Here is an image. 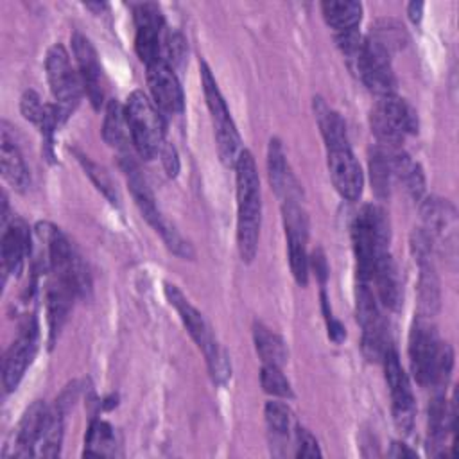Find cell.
Listing matches in <instances>:
<instances>
[{
	"mask_svg": "<svg viewBox=\"0 0 459 459\" xmlns=\"http://www.w3.org/2000/svg\"><path fill=\"white\" fill-rule=\"evenodd\" d=\"M283 226L289 247V264L298 285L305 287L308 281V255H307V237H308V219L299 203H283Z\"/></svg>",
	"mask_w": 459,
	"mask_h": 459,
	"instance_id": "cell-13",
	"label": "cell"
},
{
	"mask_svg": "<svg viewBox=\"0 0 459 459\" xmlns=\"http://www.w3.org/2000/svg\"><path fill=\"white\" fill-rule=\"evenodd\" d=\"M0 161H2V176L5 178V181L20 192L25 190L29 186V172L16 143L9 138L7 129H2Z\"/></svg>",
	"mask_w": 459,
	"mask_h": 459,
	"instance_id": "cell-27",
	"label": "cell"
},
{
	"mask_svg": "<svg viewBox=\"0 0 459 459\" xmlns=\"http://www.w3.org/2000/svg\"><path fill=\"white\" fill-rule=\"evenodd\" d=\"M115 452V432L100 420H93L86 432L84 457H104Z\"/></svg>",
	"mask_w": 459,
	"mask_h": 459,
	"instance_id": "cell-32",
	"label": "cell"
},
{
	"mask_svg": "<svg viewBox=\"0 0 459 459\" xmlns=\"http://www.w3.org/2000/svg\"><path fill=\"white\" fill-rule=\"evenodd\" d=\"M160 156H161V163L167 170V174L170 178H176L178 172H179V158H178V152L176 149L170 145V143H163L161 149H160Z\"/></svg>",
	"mask_w": 459,
	"mask_h": 459,
	"instance_id": "cell-41",
	"label": "cell"
},
{
	"mask_svg": "<svg viewBox=\"0 0 459 459\" xmlns=\"http://www.w3.org/2000/svg\"><path fill=\"white\" fill-rule=\"evenodd\" d=\"M199 68H201V82H203L206 106H208L212 124H213L219 158L226 167H235L237 158L242 152L238 131H237L233 118L230 115V109L221 95L217 81L212 75V70L208 68V65L204 61H201Z\"/></svg>",
	"mask_w": 459,
	"mask_h": 459,
	"instance_id": "cell-7",
	"label": "cell"
},
{
	"mask_svg": "<svg viewBox=\"0 0 459 459\" xmlns=\"http://www.w3.org/2000/svg\"><path fill=\"white\" fill-rule=\"evenodd\" d=\"M186 54V41L179 32H169L163 38V45H161V59L167 61L172 68L176 65H179L183 61Z\"/></svg>",
	"mask_w": 459,
	"mask_h": 459,
	"instance_id": "cell-38",
	"label": "cell"
},
{
	"mask_svg": "<svg viewBox=\"0 0 459 459\" xmlns=\"http://www.w3.org/2000/svg\"><path fill=\"white\" fill-rule=\"evenodd\" d=\"M86 7H88V9H99V11H102L106 5H104V4H86Z\"/></svg>",
	"mask_w": 459,
	"mask_h": 459,
	"instance_id": "cell-44",
	"label": "cell"
},
{
	"mask_svg": "<svg viewBox=\"0 0 459 459\" xmlns=\"http://www.w3.org/2000/svg\"><path fill=\"white\" fill-rule=\"evenodd\" d=\"M147 82L152 102L161 113L178 115L183 111V90L174 74V68L167 61L158 59L147 65Z\"/></svg>",
	"mask_w": 459,
	"mask_h": 459,
	"instance_id": "cell-16",
	"label": "cell"
},
{
	"mask_svg": "<svg viewBox=\"0 0 459 459\" xmlns=\"http://www.w3.org/2000/svg\"><path fill=\"white\" fill-rule=\"evenodd\" d=\"M369 38L382 45L389 54L403 48L407 43V34L403 27L394 20H378L371 29Z\"/></svg>",
	"mask_w": 459,
	"mask_h": 459,
	"instance_id": "cell-34",
	"label": "cell"
},
{
	"mask_svg": "<svg viewBox=\"0 0 459 459\" xmlns=\"http://www.w3.org/2000/svg\"><path fill=\"white\" fill-rule=\"evenodd\" d=\"M371 280L375 281L380 303L389 310H396L402 303V283L396 264L389 251L378 256Z\"/></svg>",
	"mask_w": 459,
	"mask_h": 459,
	"instance_id": "cell-24",
	"label": "cell"
},
{
	"mask_svg": "<svg viewBox=\"0 0 459 459\" xmlns=\"http://www.w3.org/2000/svg\"><path fill=\"white\" fill-rule=\"evenodd\" d=\"M296 441H298V452L296 455L298 457H319L321 455V450H319V445L316 441V437L303 427H298L296 430Z\"/></svg>",
	"mask_w": 459,
	"mask_h": 459,
	"instance_id": "cell-40",
	"label": "cell"
},
{
	"mask_svg": "<svg viewBox=\"0 0 459 459\" xmlns=\"http://www.w3.org/2000/svg\"><path fill=\"white\" fill-rule=\"evenodd\" d=\"M421 219L423 230L430 237L434 247L441 246L445 251L455 249V233H457V215L455 208L439 197H429L421 203Z\"/></svg>",
	"mask_w": 459,
	"mask_h": 459,
	"instance_id": "cell-17",
	"label": "cell"
},
{
	"mask_svg": "<svg viewBox=\"0 0 459 459\" xmlns=\"http://www.w3.org/2000/svg\"><path fill=\"white\" fill-rule=\"evenodd\" d=\"M439 346L437 330L430 317L418 316L409 333V360L411 371L420 385H432Z\"/></svg>",
	"mask_w": 459,
	"mask_h": 459,
	"instance_id": "cell-9",
	"label": "cell"
},
{
	"mask_svg": "<svg viewBox=\"0 0 459 459\" xmlns=\"http://www.w3.org/2000/svg\"><path fill=\"white\" fill-rule=\"evenodd\" d=\"M448 420H452V416H448L445 394L437 393L429 407V434L432 441H441L445 437V427Z\"/></svg>",
	"mask_w": 459,
	"mask_h": 459,
	"instance_id": "cell-36",
	"label": "cell"
},
{
	"mask_svg": "<svg viewBox=\"0 0 459 459\" xmlns=\"http://www.w3.org/2000/svg\"><path fill=\"white\" fill-rule=\"evenodd\" d=\"M102 136L108 145L126 151L129 142V127L126 122V111L118 100L111 99L106 106L104 124H102Z\"/></svg>",
	"mask_w": 459,
	"mask_h": 459,
	"instance_id": "cell-29",
	"label": "cell"
},
{
	"mask_svg": "<svg viewBox=\"0 0 459 459\" xmlns=\"http://www.w3.org/2000/svg\"><path fill=\"white\" fill-rule=\"evenodd\" d=\"M385 380L391 393V407H393V420L400 432L409 434L414 425V396L409 384V378L398 360V353L389 346L382 357Z\"/></svg>",
	"mask_w": 459,
	"mask_h": 459,
	"instance_id": "cell-11",
	"label": "cell"
},
{
	"mask_svg": "<svg viewBox=\"0 0 459 459\" xmlns=\"http://www.w3.org/2000/svg\"><path fill=\"white\" fill-rule=\"evenodd\" d=\"M314 115L323 134V140L326 143V149L350 145L342 117L335 109H332L321 97H314Z\"/></svg>",
	"mask_w": 459,
	"mask_h": 459,
	"instance_id": "cell-25",
	"label": "cell"
},
{
	"mask_svg": "<svg viewBox=\"0 0 459 459\" xmlns=\"http://www.w3.org/2000/svg\"><path fill=\"white\" fill-rule=\"evenodd\" d=\"M133 13L136 25L134 50L147 66L149 63L161 59L163 16L156 4H138Z\"/></svg>",
	"mask_w": 459,
	"mask_h": 459,
	"instance_id": "cell-15",
	"label": "cell"
},
{
	"mask_svg": "<svg viewBox=\"0 0 459 459\" xmlns=\"http://www.w3.org/2000/svg\"><path fill=\"white\" fill-rule=\"evenodd\" d=\"M351 240L359 281L368 283L378 256L387 253L389 247V219L385 212L377 204L362 206L351 224Z\"/></svg>",
	"mask_w": 459,
	"mask_h": 459,
	"instance_id": "cell-3",
	"label": "cell"
},
{
	"mask_svg": "<svg viewBox=\"0 0 459 459\" xmlns=\"http://www.w3.org/2000/svg\"><path fill=\"white\" fill-rule=\"evenodd\" d=\"M407 13H409V18L418 23L421 20V14H423V4L421 2H411L409 7H407Z\"/></svg>",
	"mask_w": 459,
	"mask_h": 459,
	"instance_id": "cell-43",
	"label": "cell"
},
{
	"mask_svg": "<svg viewBox=\"0 0 459 459\" xmlns=\"http://www.w3.org/2000/svg\"><path fill=\"white\" fill-rule=\"evenodd\" d=\"M122 167L126 170V176H127V185H129V190L133 194V199L138 206V210L142 212L143 219L156 230V233L161 235L163 242L167 244V247L181 256V258H192L194 256V249L192 246L188 244V240H185L181 237V233L161 215L160 208L156 206V201H154V195L145 181V178L142 176L140 169L134 165V161L129 158V156H122Z\"/></svg>",
	"mask_w": 459,
	"mask_h": 459,
	"instance_id": "cell-5",
	"label": "cell"
},
{
	"mask_svg": "<svg viewBox=\"0 0 459 459\" xmlns=\"http://www.w3.org/2000/svg\"><path fill=\"white\" fill-rule=\"evenodd\" d=\"M391 457H418L412 450H409L403 443H393V448L389 450Z\"/></svg>",
	"mask_w": 459,
	"mask_h": 459,
	"instance_id": "cell-42",
	"label": "cell"
},
{
	"mask_svg": "<svg viewBox=\"0 0 459 459\" xmlns=\"http://www.w3.org/2000/svg\"><path fill=\"white\" fill-rule=\"evenodd\" d=\"M45 108H47V104H43L41 99L38 97V93L32 91V90H27V91L22 95V99H20L22 115H23L29 122H32V124H36V126L41 124L43 115H45Z\"/></svg>",
	"mask_w": 459,
	"mask_h": 459,
	"instance_id": "cell-39",
	"label": "cell"
},
{
	"mask_svg": "<svg viewBox=\"0 0 459 459\" xmlns=\"http://www.w3.org/2000/svg\"><path fill=\"white\" fill-rule=\"evenodd\" d=\"M237 246L240 258L251 262L258 249L262 224L260 179L253 154L246 149L237 158Z\"/></svg>",
	"mask_w": 459,
	"mask_h": 459,
	"instance_id": "cell-1",
	"label": "cell"
},
{
	"mask_svg": "<svg viewBox=\"0 0 459 459\" xmlns=\"http://www.w3.org/2000/svg\"><path fill=\"white\" fill-rule=\"evenodd\" d=\"M165 296L169 303L178 310L185 328L188 330L197 348L203 351L213 382L224 384L231 375L230 357L224 351V348L217 342L212 326L208 325L204 316L186 299V296L176 285L165 283Z\"/></svg>",
	"mask_w": 459,
	"mask_h": 459,
	"instance_id": "cell-2",
	"label": "cell"
},
{
	"mask_svg": "<svg viewBox=\"0 0 459 459\" xmlns=\"http://www.w3.org/2000/svg\"><path fill=\"white\" fill-rule=\"evenodd\" d=\"M124 111L131 143L143 160H152L160 154V149L165 143V122L161 111L140 90L127 97Z\"/></svg>",
	"mask_w": 459,
	"mask_h": 459,
	"instance_id": "cell-4",
	"label": "cell"
},
{
	"mask_svg": "<svg viewBox=\"0 0 459 459\" xmlns=\"http://www.w3.org/2000/svg\"><path fill=\"white\" fill-rule=\"evenodd\" d=\"M38 348V325L34 317H27L18 337L13 341L4 357L2 382L7 393L14 391L23 378L27 368L30 366Z\"/></svg>",
	"mask_w": 459,
	"mask_h": 459,
	"instance_id": "cell-14",
	"label": "cell"
},
{
	"mask_svg": "<svg viewBox=\"0 0 459 459\" xmlns=\"http://www.w3.org/2000/svg\"><path fill=\"white\" fill-rule=\"evenodd\" d=\"M362 82L378 97L394 93L396 79L391 66V54L371 38H364V47L351 66Z\"/></svg>",
	"mask_w": 459,
	"mask_h": 459,
	"instance_id": "cell-12",
	"label": "cell"
},
{
	"mask_svg": "<svg viewBox=\"0 0 459 459\" xmlns=\"http://www.w3.org/2000/svg\"><path fill=\"white\" fill-rule=\"evenodd\" d=\"M267 169H269V181L274 188L276 195L281 199V203L299 201L301 188L298 179L294 178L285 151L278 138H271L269 151H267Z\"/></svg>",
	"mask_w": 459,
	"mask_h": 459,
	"instance_id": "cell-21",
	"label": "cell"
},
{
	"mask_svg": "<svg viewBox=\"0 0 459 459\" xmlns=\"http://www.w3.org/2000/svg\"><path fill=\"white\" fill-rule=\"evenodd\" d=\"M75 156H77L79 163L82 165L84 172L88 174V178L93 181V185L106 195V199L111 204L118 206L120 204V195H118V190H117L109 172L104 167H100L99 163H95L93 160H90L88 156H84L82 152H79V151H75Z\"/></svg>",
	"mask_w": 459,
	"mask_h": 459,
	"instance_id": "cell-33",
	"label": "cell"
},
{
	"mask_svg": "<svg viewBox=\"0 0 459 459\" xmlns=\"http://www.w3.org/2000/svg\"><path fill=\"white\" fill-rule=\"evenodd\" d=\"M369 126L380 145L400 147L407 134L418 131V115L407 100L391 93L378 97L369 113Z\"/></svg>",
	"mask_w": 459,
	"mask_h": 459,
	"instance_id": "cell-6",
	"label": "cell"
},
{
	"mask_svg": "<svg viewBox=\"0 0 459 459\" xmlns=\"http://www.w3.org/2000/svg\"><path fill=\"white\" fill-rule=\"evenodd\" d=\"M50 409L45 402L38 400L34 402L25 414L22 416L16 434H14V445H13V455L14 457H27L36 455V445L48 423Z\"/></svg>",
	"mask_w": 459,
	"mask_h": 459,
	"instance_id": "cell-20",
	"label": "cell"
},
{
	"mask_svg": "<svg viewBox=\"0 0 459 459\" xmlns=\"http://www.w3.org/2000/svg\"><path fill=\"white\" fill-rule=\"evenodd\" d=\"M357 321L362 328V353L368 360H382L385 350L391 346L385 341V325L378 312L377 299L368 283L359 281L357 285Z\"/></svg>",
	"mask_w": 459,
	"mask_h": 459,
	"instance_id": "cell-10",
	"label": "cell"
},
{
	"mask_svg": "<svg viewBox=\"0 0 459 459\" xmlns=\"http://www.w3.org/2000/svg\"><path fill=\"white\" fill-rule=\"evenodd\" d=\"M328 151V170L335 190L348 201H357L362 194V170L350 145L333 147Z\"/></svg>",
	"mask_w": 459,
	"mask_h": 459,
	"instance_id": "cell-18",
	"label": "cell"
},
{
	"mask_svg": "<svg viewBox=\"0 0 459 459\" xmlns=\"http://www.w3.org/2000/svg\"><path fill=\"white\" fill-rule=\"evenodd\" d=\"M75 290L59 278H52L47 285V321H48V344L52 346L56 337L59 335L68 312L72 308V299L75 298Z\"/></svg>",
	"mask_w": 459,
	"mask_h": 459,
	"instance_id": "cell-23",
	"label": "cell"
},
{
	"mask_svg": "<svg viewBox=\"0 0 459 459\" xmlns=\"http://www.w3.org/2000/svg\"><path fill=\"white\" fill-rule=\"evenodd\" d=\"M63 414H65V409L61 403H57V407L50 412L48 423L36 445V455H43V457L59 455L61 443H63Z\"/></svg>",
	"mask_w": 459,
	"mask_h": 459,
	"instance_id": "cell-31",
	"label": "cell"
},
{
	"mask_svg": "<svg viewBox=\"0 0 459 459\" xmlns=\"http://www.w3.org/2000/svg\"><path fill=\"white\" fill-rule=\"evenodd\" d=\"M30 251L29 226L22 219H14L5 226L2 235V267L11 274H20L25 255Z\"/></svg>",
	"mask_w": 459,
	"mask_h": 459,
	"instance_id": "cell-22",
	"label": "cell"
},
{
	"mask_svg": "<svg viewBox=\"0 0 459 459\" xmlns=\"http://www.w3.org/2000/svg\"><path fill=\"white\" fill-rule=\"evenodd\" d=\"M321 11L325 16V22L335 30V34L357 29L362 16V5L359 2H348V0L323 2Z\"/></svg>",
	"mask_w": 459,
	"mask_h": 459,
	"instance_id": "cell-28",
	"label": "cell"
},
{
	"mask_svg": "<svg viewBox=\"0 0 459 459\" xmlns=\"http://www.w3.org/2000/svg\"><path fill=\"white\" fill-rule=\"evenodd\" d=\"M253 337H255L256 353L260 355L264 364H273L281 368L287 362V348L283 339L278 333H274L273 330L258 323L255 325Z\"/></svg>",
	"mask_w": 459,
	"mask_h": 459,
	"instance_id": "cell-30",
	"label": "cell"
},
{
	"mask_svg": "<svg viewBox=\"0 0 459 459\" xmlns=\"http://www.w3.org/2000/svg\"><path fill=\"white\" fill-rule=\"evenodd\" d=\"M72 48L79 66V75H81L84 91L91 106L99 109L104 100V82H102V68L97 57V52L91 41L81 32L72 34Z\"/></svg>",
	"mask_w": 459,
	"mask_h": 459,
	"instance_id": "cell-19",
	"label": "cell"
},
{
	"mask_svg": "<svg viewBox=\"0 0 459 459\" xmlns=\"http://www.w3.org/2000/svg\"><path fill=\"white\" fill-rule=\"evenodd\" d=\"M45 66H47V79L50 84V91L56 99L59 122L63 124L77 108L84 86H82L81 75L70 65L65 47L59 43L48 48Z\"/></svg>",
	"mask_w": 459,
	"mask_h": 459,
	"instance_id": "cell-8",
	"label": "cell"
},
{
	"mask_svg": "<svg viewBox=\"0 0 459 459\" xmlns=\"http://www.w3.org/2000/svg\"><path fill=\"white\" fill-rule=\"evenodd\" d=\"M260 384L265 393L273 396H281V398H292V389L285 375L278 366L273 364H264L260 371Z\"/></svg>",
	"mask_w": 459,
	"mask_h": 459,
	"instance_id": "cell-35",
	"label": "cell"
},
{
	"mask_svg": "<svg viewBox=\"0 0 459 459\" xmlns=\"http://www.w3.org/2000/svg\"><path fill=\"white\" fill-rule=\"evenodd\" d=\"M391 149L393 147H384L378 143L369 151V178L373 190L380 199L389 197L393 183L396 181Z\"/></svg>",
	"mask_w": 459,
	"mask_h": 459,
	"instance_id": "cell-26",
	"label": "cell"
},
{
	"mask_svg": "<svg viewBox=\"0 0 459 459\" xmlns=\"http://www.w3.org/2000/svg\"><path fill=\"white\" fill-rule=\"evenodd\" d=\"M264 414H265L267 427L273 434L283 436V437L289 436L292 416H290V411L287 405H283L280 402H267Z\"/></svg>",
	"mask_w": 459,
	"mask_h": 459,
	"instance_id": "cell-37",
	"label": "cell"
}]
</instances>
